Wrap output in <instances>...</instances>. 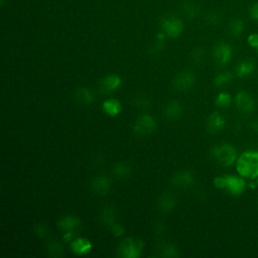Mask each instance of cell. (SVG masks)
Returning a JSON list of instances; mask_svg holds the SVG:
<instances>
[{
    "label": "cell",
    "instance_id": "obj_1",
    "mask_svg": "<svg viewBox=\"0 0 258 258\" xmlns=\"http://www.w3.org/2000/svg\"><path fill=\"white\" fill-rule=\"evenodd\" d=\"M236 169L240 176L253 180L258 177V151L246 150L236 160Z\"/></svg>",
    "mask_w": 258,
    "mask_h": 258
},
{
    "label": "cell",
    "instance_id": "obj_2",
    "mask_svg": "<svg viewBox=\"0 0 258 258\" xmlns=\"http://www.w3.org/2000/svg\"><path fill=\"white\" fill-rule=\"evenodd\" d=\"M210 155L223 166H231L238 158L236 148L229 143L213 146L210 150Z\"/></svg>",
    "mask_w": 258,
    "mask_h": 258
},
{
    "label": "cell",
    "instance_id": "obj_3",
    "mask_svg": "<svg viewBox=\"0 0 258 258\" xmlns=\"http://www.w3.org/2000/svg\"><path fill=\"white\" fill-rule=\"evenodd\" d=\"M143 246V242L139 238H126L119 245L117 254L123 258H139L142 254Z\"/></svg>",
    "mask_w": 258,
    "mask_h": 258
},
{
    "label": "cell",
    "instance_id": "obj_4",
    "mask_svg": "<svg viewBox=\"0 0 258 258\" xmlns=\"http://www.w3.org/2000/svg\"><path fill=\"white\" fill-rule=\"evenodd\" d=\"M156 122L148 114L140 115L133 123V132L138 136H146L153 133L156 129Z\"/></svg>",
    "mask_w": 258,
    "mask_h": 258
},
{
    "label": "cell",
    "instance_id": "obj_5",
    "mask_svg": "<svg viewBox=\"0 0 258 258\" xmlns=\"http://www.w3.org/2000/svg\"><path fill=\"white\" fill-rule=\"evenodd\" d=\"M196 75L190 70H183L179 72L173 79L172 85L176 91H188L196 83Z\"/></svg>",
    "mask_w": 258,
    "mask_h": 258
},
{
    "label": "cell",
    "instance_id": "obj_6",
    "mask_svg": "<svg viewBox=\"0 0 258 258\" xmlns=\"http://www.w3.org/2000/svg\"><path fill=\"white\" fill-rule=\"evenodd\" d=\"M226 177V184L225 189L233 195V196H240L244 192L245 188L247 187V183L245 181V178L242 176L237 175H225Z\"/></svg>",
    "mask_w": 258,
    "mask_h": 258
},
{
    "label": "cell",
    "instance_id": "obj_7",
    "mask_svg": "<svg viewBox=\"0 0 258 258\" xmlns=\"http://www.w3.org/2000/svg\"><path fill=\"white\" fill-rule=\"evenodd\" d=\"M161 27L165 35L171 38H175L180 35L183 29V24L180 19L173 16H169L162 21Z\"/></svg>",
    "mask_w": 258,
    "mask_h": 258
},
{
    "label": "cell",
    "instance_id": "obj_8",
    "mask_svg": "<svg viewBox=\"0 0 258 258\" xmlns=\"http://www.w3.org/2000/svg\"><path fill=\"white\" fill-rule=\"evenodd\" d=\"M232 47L226 42L218 43L213 50V57L219 66L227 64L232 57Z\"/></svg>",
    "mask_w": 258,
    "mask_h": 258
},
{
    "label": "cell",
    "instance_id": "obj_9",
    "mask_svg": "<svg viewBox=\"0 0 258 258\" xmlns=\"http://www.w3.org/2000/svg\"><path fill=\"white\" fill-rule=\"evenodd\" d=\"M234 102L238 110L243 113H251L255 108L254 98L249 93L244 91L236 94Z\"/></svg>",
    "mask_w": 258,
    "mask_h": 258
},
{
    "label": "cell",
    "instance_id": "obj_10",
    "mask_svg": "<svg viewBox=\"0 0 258 258\" xmlns=\"http://www.w3.org/2000/svg\"><path fill=\"white\" fill-rule=\"evenodd\" d=\"M111 188V181L107 176L98 175L95 176L91 181V190L93 194L104 197L106 196Z\"/></svg>",
    "mask_w": 258,
    "mask_h": 258
},
{
    "label": "cell",
    "instance_id": "obj_11",
    "mask_svg": "<svg viewBox=\"0 0 258 258\" xmlns=\"http://www.w3.org/2000/svg\"><path fill=\"white\" fill-rule=\"evenodd\" d=\"M121 78L118 75H108L99 83V90L102 94H111L121 86Z\"/></svg>",
    "mask_w": 258,
    "mask_h": 258
},
{
    "label": "cell",
    "instance_id": "obj_12",
    "mask_svg": "<svg viewBox=\"0 0 258 258\" xmlns=\"http://www.w3.org/2000/svg\"><path fill=\"white\" fill-rule=\"evenodd\" d=\"M57 226L63 233L70 232L75 234L81 226V220L76 216L68 215L58 220Z\"/></svg>",
    "mask_w": 258,
    "mask_h": 258
},
{
    "label": "cell",
    "instance_id": "obj_13",
    "mask_svg": "<svg viewBox=\"0 0 258 258\" xmlns=\"http://www.w3.org/2000/svg\"><path fill=\"white\" fill-rule=\"evenodd\" d=\"M226 124V120L224 116L218 112L212 113L207 121V129L210 133L216 134L220 132Z\"/></svg>",
    "mask_w": 258,
    "mask_h": 258
},
{
    "label": "cell",
    "instance_id": "obj_14",
    "mask_svg": "<svg viewBox=\"0 0 258 258\" xmlns=\"http://www.w3.org/2000/svg\"><path fill=\"white\" fill-rule=\"evenodd\" d=\"M194 182V175L187 169L177 171L171 177V183L177 187H187Z\"/></svg>",
    "mask_w": 258,
    "mask_h": 258
},
{
    "label": "cell",
    "instance_id": "obj_15",
    "mask_svg": "<svg viewBox=\"0 0 258 258\" xmlns=\"http://www.w3.org/2000/svg\"><path fill=\"white\" fill-rule=\"evenodd\" d=\"M182 115V107L179 102L171 101L163 108V116L169 121H175Z\"/></svg>",
    "mask_w": 258,
    "mask_h": 258
},
{
    "label": "cell",
    "instance_id": "obj_16",
    "mask_svg": "<svg viewBox=\"0 0 258 258\" xmlns=\"http://www.w3.org/2000/svg\"><path fill=\"white\" fill-rule=\"evenodd\" d=\"M175 205H176L175 198L171 194H168V192L161 194L156 201V206H157L158 210L163 213H168V212L172 211L174 209Z\"/></svg>",
    "mask_w": 258,
    "mask_h": 258
},
{
    "label": "cell",
    "instance_id": "obj_17",
    "mask_svg": "<svg viewBox=\"0 0 258 258\" xmlns=\"http://www.w3.org/2000/svg\"><path fill=\"white\" fill-rule=\"evenodd\" d=\"M93 248V244L86 238H77L71 244L72 251L77 255H86Z\"/></svg>",
    "mask_w": 258,
    "mask_h": 258
},
{
    "label": "cell",
    "instance_id": "obj_18",
    "mask_svg": "<svg viewBox=\"0 0 258 258\" xmlns=\"http://www.w3.org/2000/svg\"><path fill=\"white\" fill-rule=\"evenodd\" d=\"M74 98L78 103L83 105H90L95 101L94 93L85 87L77 88L74 92Z\"/></svg>",
    "mask_w": 258,
    "mask_h": 258
},
{
    "label": "cell",
    "instance_id": "obj_19",
    "mask_svg": "<svg viewBox=\"0 0 258 258\" xmlns=\"http://www.w3.org/2000/svg\"><path fill=\"white\" fill-rule=\"evenodd\" d=\"M116 210L113 206H105L100 214L101 223L106 226L108 229L116 223Z\"/></svg>",
    "mask_w": 258,
    "mask_h": 258
},
{
    "label": "cell",
    "instance_id": "obj_20",
    "mask_svg": "<svg viewBox=\"0 0 258 258\" xmlns=\"http://www.w3.org/2000/svg\"><path fill=\"white\" fill-rule=\"evenodd\" d=\"M255 70V63L251 59L241 60L235 68V73L238 77H247L251 75Z\"/></svg>",
    "mask_w": 258,
    "mask_h": 258
},
{
    "label": "cell",
    "instance_id": "obj_21",
    "mask_svg": "<svg viewBox=\"0 0 258 258\" xmlns=\"http://www.w3.org/2000/svg\"><path fill=\"white\" fill-rule=\"evenodd\" d=\"M102 109H103V111L108 116L115 117V116H117L121 112L122 106H121V103L118 100H116V99H108V100H106L103 103Z\"/></svg>",
    "mask_w": 258,
    "mask_h": 258
},
{
    "label": "cell",
    "instance_id": "obj_22",
    "mask_svg": "<svg viewBox=\"0 0 258 258\" xmlns=\"http://www.w3.org/2000/svg\"><path fill=\"white\" fill-rule=\"evenodd\" d=\"M112 173L118 178H127L131 174V167L127 162L118 161L112 166Z\"/></svg>",
    "mask_w": 258,
    "mask_h": 258
},
{
    "label": "cell",
    "instance_id": "obj_23",
    "mask_svg": "<svg viewBox=\"0 0 258 258\" xmlns=\"http://www.w3.org/2000/svg\"><path fill=\"white\" fill-rule=\"evenodd\" d=\"M47 253L50 257L53 258H59L64 255V249L62 244L57 240H51L46 245Z\"/></svg>",
    "mask_w": 258,
    "mask_h": 258
},
{
    "label": "cell",
    "instance_id": "obj_24",
    "mask_svg": "<svg viewBox=\"0 0 258 258\" xmlns=\"http://www.w3.org/2000/svg\"><path fill=\"white\" fill-rule=\"evenodd\" d=\"M158 255L165 258H175L179 256V251L177 247L172 244H164L160 247Z\"/></svg>",
    "mask_w": 258,
    "mask_h": 258
},
{
    "label": "cell",
    "instance_id": "obj_25",
    "mask_svg": "<svg viewBox=\"0 0 258 258\" xmlns=\"http://www.w3.org/2000/svg\"><path fill=\"white\" fill-rule=\"evenodd\" d=\"M244 29V24L241 19H233L229 23V33L232 36H239Z\"/></svg>",
    "mask_w": 258,
    "mask_h": 258
},
{
    "label": "cell",
    "instance_id": "obj_26",
    "mask_svg": "<svg viewBox=\"0 0 258 258\" xmlns=\"http://www.w3.org/2000/svg\"><path fill=\"white\" fill-rule=\"evenodd\" d=\"M232 103L231 96L226 92H221L215 99V104L220 108H228Z\"/></svg>",
    "mask_w": 258,
    "mask_h": 258
},
{
    "label": "cell",
    "instance_id": "obj_27",
    "mask_svg": "<svg viewBox=\"0 0 258 258\" xmlns=\"http://www.w3.org/2000/svg\"><path fill=\"white\" fill-rule=\"evenodd\" d=\"M232 80V75L229 72H223L217 75L214 79V85L218 88L228 85Z\"/></svg>",
    "mask_w": 258,
    "mask_h": 258
},
{
    "label": "cell",
    "instance_id": "obj_28",
    "mask_svg": "<svg viewBox=\"0 0 258 258\" xmlns=\"http://www.w3.org/2000/svg\"><path fill=\"white\" fill-rule=\"evenodd\" d=\"M133 104L138 108L145 109L150 106V101H149L148 97H146L145 95H137L133 99Z\"/></svg>",
    "mask_w": 258,
    "mask_h": 258
},
{
    "label": "cell",
    "instance_id": "obj_29",
    "mask_svg": "<svg viewBox=\"0 0 258 258\" xmlns=\"http://www.w3.org/2000/svg\"><path fill=\"white\" fill-rule=\"evenodd\" d=\"M33 232L35 234V236H37L38 238H45L48 235V229L46 227V225L44 224H36L33 228Z\"/></svg>",
    "mask_w": 258,
    "mask_h": 258
},
{
    "label": "cell",
    "instance_id": "obj_30",
    "mask_svg": "<svg viewBox=\"0 0 258 258\" xmlns=\"http://www.w3.org/2000/svg\"><path fill=\"white\" fill-rule=\"evenodd\" d=\"M110 231H111V233H112L115 237H120V236H122V235L124 234L125 229H124V227H123L122 225H120V224H118V223H115V224H113V225L110 227Z\"/></svg>",
    "mask_w": 258,
    "mask_h": 258
},
{
    "label": "cell",
    "instance_id": "obj_31",
    "mask_svg": "<svg viewBox=\"0 0 258 258\" xmlns=\"http://www.w3.org/2000/svg\"><path fill=\"white\" fill-rule=\"evenodd\" d=\"M214 184H215V186L217 188L225 189V184H226V177H225V175H221V176L215 177Z\"/></svg>",
    "mask_w": 258,
    "mask_h": 258
},
{
    "label": "cell",
    "instance_id": "obj_32",
    "mask_svg": "<svg viewBox=\"0 0 258 258\" xmlns=\"http://www.w3.org/2000/svg\"><path fill=\"white\" fill-rule=\"evenodd\" d=\"M248 43L250 46L257 48L258 47V34L257 33H251L248 36Z\"/></svg>",
    "mask_w": 258,
    "mask_h": 258
},
{
    "label": "cell",
    "instance_id": "obj_33",
    "mask_svg": "<svg viewBox=\"0 0 258 258\" xmlns=\"http://www.w3.org/2000/svg\"><path fill=\"white\" fill-rule=\"evenodd\" d=\"M191 58L194 61L196 62H199L202 60L203 58V50L201 48H196L192 50L191 52Z\"/></svg>",
    "mask_w": 258,
    "mask_h": 258
},
{
    "label": "cell",
    "instance_id": "obj_34",
    "mask_svg": "<svg viewBox=\"0 0 258 258\" xmlns=\"http://www.w3.org/2000/svg\"><path fill=\"white\" fill-rule=\"evenodd\" d=\"M250 16L253 19L258 20V2L254 3L251 7H250Z\"/></svg>",
    "mask_w": 258,
    "mask_h": 258
},
{
    "label": "cell",
    "instance_id": "obj_35",
    "mask_svg": "<svg viewBox=\"0 0 258 258\" xmlns=\"http://www.w3.org/2000/svg\"><path fill=\"white\" fill-rule=\"evenodd\" d=\"M164 230H165V225H164L162 222H157V223L155 224V226H154V231H155V233H156L157 235L162 234V233L164 232Z\"/></svg>",
    "mask_w": 258,
    "mask_h": 258
},
{
    "label": "cell",
    "instance_id": "obj_36",
    "mask_svg": "<svg viewBox=\"0 0 258 258\" xmlns=\"http://www.w3.org/2000/svg\"><path fill=\"white\" fill-rule=\"evenodd\" d=\"M252 126H253V130L256 131V132H258V122H254V123L252 124Z\"/></svg>",
    "mask_w": 258,
    "mask_h": 258
},
{
    "label": "cell",
    "instance_id": "obj_37",
    "mask_svg": "<svg viewBox=\"0 0 258 258\" xmlns=\"http://www.w3.org/2000/svg\"><path fill=\"white\" fill-rule=\"evenodd\" d=\"M256 184H257V186H258V177H257V181H256Z\"/></svg>",
    "mask_w": 258,
    "mask_h": 258
},
{
    "label": "cell",
    "instance_id": "obj_38",
    "mask_svg": "<svg viewBox=\"0 0 258 258\" xmlns=\"http://www.w3.org/2000/svg\"><path fill=\"white\" fill-rule=\"evenodd\" d=\"M257 50H258V47H257Z\"/></svg>",
    "mask_w": 258,
    "mask_h": 258
}]
</instances>
